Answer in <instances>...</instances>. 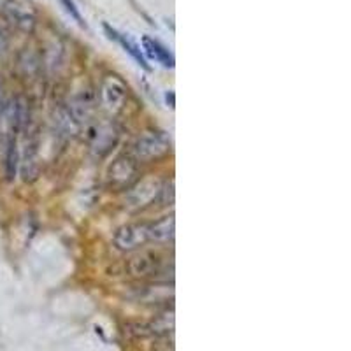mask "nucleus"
Instances as JSON below:
<instances>
[{
    "mask_svg": "<svg viewBox=\"0 0 351 351\" xmlns=\"http://www.w3.org/2000/svg\"><path fill=\"white\" fill-rule=\"evenodd\" d=\"M4 92H2V84H0V121H2V112H4ZM0 143H2V134H0Z\"/></svg>",
    "mask_w": 351,
    "mask_h": 351,
    "instance_id": "ddd939ff",
    "label": "nucleus"
},
{
    "mask_svg": "<svg viewBox=\"0 0 351 351\" xmlns=\"http://www.w3.org/2000/svg\"><path fill=\"white\" fill-rule=\"evenodd\" d=\"M104 30H106V34H108L109 39L116 40V43L120 44L121 48H123L125 51H127L128 55H130L132 58H134V60L141 65V67L146 69V71H149V69H152L148 65L146 56H144L143 51H141V46L136 43V40L132 39L128 34H121L120 30H116V28H112L111 25H108V23H104Z\"/></svg>",
    "mask_w": 351,
    "mask_h": 351,
    "instance_id": "423d86ee",
    "label": "nucleus"
},
{
    "mask_svg": "<svg viewBox=\"0 0 351 351\" xmlns=\"http://www.w3.org/2000/svg\"><path fill=\"white\" fill-rule=\"evenodd\" d=\"M171 149V141L160 130L143 132L132 146V155L139 162H152V160L162 158Z\"/></svg>",
    "mask_w": 351,
    "mask_h": 351,
    "instance_id": "f257e3e1",
    "label": "nucleus"
},
{
    "mask_svg": "<svg viewBox=\"0 0 351 351\" xmlns=\"http://www.w3.org/2000/svg\"><path fill=\"white\" fill-rule=\"evenodd\" d=\"M174 216H164L148 223V239L153 243H169L174 237Z\"/></svg>",
    "mask_w": 351,
    "mask_h": 351,
    "instance_id": "9d476101",
    "label": "nucleus"
},
{
    "mask_svg": "<svg viewBox=\"0 0 351 351\" xmlns=\"http://www.w3.org/2000/svg\"><path fill=\"white\" fill-rule=\"evenodd\" d=\"M9 49V36L4 28L0 27V56H4Z\"/></svg>",
    "mask_w": 351,
    "mask_h": 351,
    "instance_id": "f8f14e48",
    "label": "nucleus"
},
{
    "mask_svg": "<svg viewBox=\"0 0 351 351\" xmlns=\"http://www.w3.org/2000/svg\"><path fill=\"white\" fill-rule=\"evenodd\" d=\"M100 99H102V106L108 111H121L125 106V100H127V86H125V83L120 77H104V81L100 84Z\"/></svg>",
    "mask_w": 351,
    "mask_h": 351,
    "instance_id": "39448f33",
    "label": "nucleus"
},
{
    "mask_svg": "<svg viewBox=\"0 0 351 351\" xmlns=\"http://www.w3.org/2000/svg\"><path fill=\"white\" fill-rule=\"evenodd\" d=\"M143 49L146 51V55H148L152 60L158 62V64H162L164 67H167V69L174 67V64H176L174 55H172V53L169 51L167 46L160 43L158 39H153V37H149V36H144L143 37Z\"/></svg>",
    "mask_w": 351,
    "mask_h": 351,
    "instance_id": "6e6552de",
    "label": "nucleus"
},
{
    "mask_svg": "<svg viewBox=\"0 0 351 351\" xmlns=\"http://www.w3.org/2000/svg\"><path fill=\"white\" fill-rule=\"evenodd\" d=\"M5 2H8V0H0V11H2V8H4Z\"/></svg>",
    "mask_w": 351,
    "mask_h": 351,
    "instance_id": "4468645a",
    "label": "nucleus"
},
{
    "mask_svg": "<svg viewBox=\"0 0 351 351\" xmlns=\"http://www.w3.org/2000/svg\"><path fill=\"white\" fill-rule=\"evenodd\" d=\"M114 246L120 252H134L143 244L148 243V223H132L123 225L116 230Z\"/></svg>",
    "mask_w": 351,
    "mask_h": 351,
    "instance_id": "20e7f679",
    "label": "nucleus"
},
{
    "mask_svg": "<svg viewBox=\"0 0 351 351\" xmlns=\"http://www.w3.org/2000/svg\"><path fill=\"white\" fill-rule=\"evenodd\" d=\"M127 197H125V206L132 211H137V209H143L146 206L156 200L162 193V183H160L156 178H146V180L139 181L134 186L127 188Z\"/></svg>",
    "mask_w": 351,
    "mask_h": 351,
    "instance_id": "7ed1b4c3",
    "label": "nucleus"
},
{
    "mask_svg": "<svg viewBox=\"0 0 351 351\" xmlns=\"http://www.w3.org/2000/svg\"><path fill=\"white\" fill-rule=\"evenodd\" d=\"M160 267V258L155 255V253H139L128 263V271H130L132 276H139V278H144V276H152L158 271Z\"/></svg>",
    "mask_w": 351,
    "mask_h": 351,
    "instance_id": "1a4fd4ad",
    "label": "nucleus"
},
{
    "mask_svg": "<svg viewBox=\"0 0 351 351\" xmlns=\"http://www.w3.org/2000/svg\"><path fill=\"white\" fill-rule=\"evenodd\" d=\"M5 20L21 32H32L37 21V12L28 0H8L2 8Z\"/></svg>",
    "mask_w": 351,
    "mask_h": 351,
    "instance_id": "f03ea898",
    "label": "nucleus"
},
{
    "mask_svg": "<svg viewBox=\"0 0 351 351\" xmlns=\"http://www.w3.org/2000/svg\"><path fill=\"white\" fill-rule=\"evenodd\" d=\"M134 176H136V165L132 164V160H116L109 171V184L114 188H130Z\"/></svg>",
    "mask_w": 351,
    "mask_h": 351,
    "instance_id": "0eeeda50",
    "label": "nucleus"
},
{
    "mask_svg": "<svg viewBox=\"0 0 351 351\" xmlns=\"http://www.w3.org/2000/svg\"><path fill=\"white\" fill-rule=\"evenodd\" d=\"M60 2H62V5H64V9L67 11V14L72 18V20L76 21V23L80 25L81 28H88L86 21H84L83 14H81L80 8H77L74 0H60Z\"/></svg>",
    "mask_w": 351,
    "mask_h": 351,
    "instance_id": "9b49d317",
    "label": "nucleus"
}]
</instances>
